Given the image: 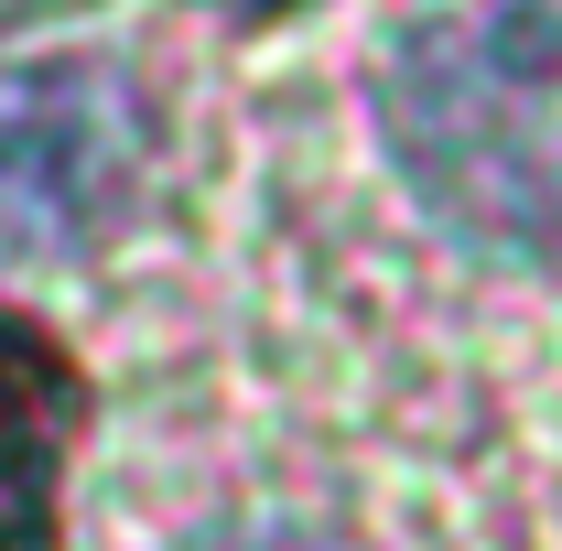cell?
<instances>
[{"label":"cell","instance_id":"cell-1","mask_svg":"<svg viewBox=\"0 0 562 551\" xmlns=\"http://www.w3.org/2000/svg\"><path fill=\"white\" fill-rule=\"evenodd\" d=\"M390 151L454 238L562 260V0H432L390 44Z\"/></svg>","mask_w":562,"mask_h":551},{"label":"cell","instance_id":"cell-2","mask_svg":"<svg viewBox=\"0 0 562 551\" xmlns=\"http://www.w3.org/2000/svg\"><path fill=\"white\" fill-rule=\"evenodd\" d=\"M151 120H140L131 76L44 55V66H0V238L22 249H76L131 206Z\"/></svg>","mask_w":562,"mask_h":551},{"label":"cell","instance_id":"cell-3","mask_svg":"<svg viewBox=\"0 0 562 551\" xmlns=\"http://www.w3.org/2000/svg\"><path fill=\"white\" fill-rule=\"evenodd\" d=\"M76 421H87L76 357L44 325L0 314V551H55Z\"/></svg>","mask_w":562,"mask_h":551},{"label":"cell","instance_id":"cell-4","mask_svg":"<svg viewBox=\"0 0 562 551\" xmlns=\"http://www.w3.org/2000/svg\"><path fill=\"white\" fill-rule=\"evenodd\" d=\"M206 551H325V541H303V530H249V541H206Z\"/></svg>","mask_w":562,"mask_h":551},{"label":"cell","instance_id":"cell-5","mask_svg":"<svg viewBox=\"0 0 562 551\" xmlns=\"http://www.w3.org/2000/svg\"><path fill=\"white\" fill-rule=\"evenodd\" d=\"M216 11H249V22H260V11H292V0H216Z\"/></svg>","mask_w":562,"mask_h":551}]
</instances>
